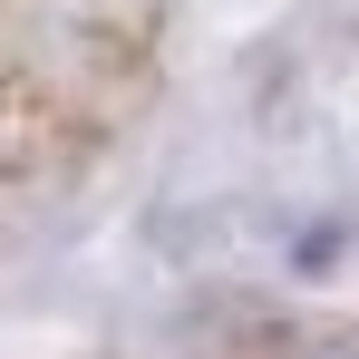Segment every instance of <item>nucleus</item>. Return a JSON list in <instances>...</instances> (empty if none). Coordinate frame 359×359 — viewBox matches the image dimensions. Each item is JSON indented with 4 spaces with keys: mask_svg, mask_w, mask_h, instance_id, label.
Instances as JSON below:
<instances>
[{
    "mask_svg": "<svg viewBox=\"0 0 359 359\" xmlns=\"http://www.w3.org/2000/svg\"><path fill=\"white\" fill-rule=\"evenodd\" d=\"M320 359H359V350H320Z\"/></svg>",
    "mask_w": 359,
    "mask_h": 359,
    "instance_id": "1",
    "label": "nucleus"
}]
</instances>
